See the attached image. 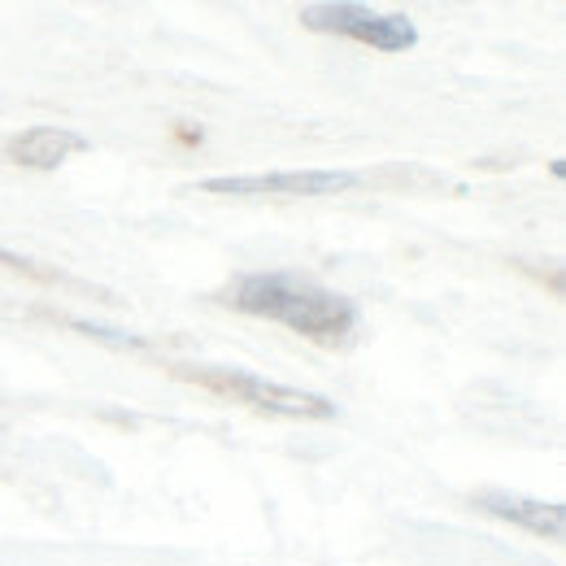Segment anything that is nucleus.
<instances>
[{
    "label": "nucleus",
    "mask_w": 566,
    "mask_h": 566,
    "mask_svg": "<svg viewBox=\"0 0 566 566\" xmlns=\"http://www.w3.org/2000/svg\"><path fill=\"white\" fill-rule=\"evenodd\" d=\"M222 305H231L240 314H253V318H266V323H280L287 332H296L301 340L323 345V349L349 345V336L361 323L357 301L314 280H301L292 271L235 275L222 292Z\"/></svg>",
    "instance_id": "f257e3e1"
},
{
    "label": "nucleus",
    "mask_w": 566,
    "mask_h": 566,
    "mask_svg": "<svg viewBox=\"0 0 566 566\" xmlns=\"http://www.w3.org/2000/svg\"><path fill=\"white\" fill-rule=\"evenodd\" d=\"M179 375L197 388H206L213 397H227L235 406L262 410V415H280V419H314V423H332L340 410L332 397L323 392H305V388H287L275 379H262L253 370L240 366H179Z\"/></svg>",
    "instance_id": "f03ea898"
},
{
    "label": "nucleus",
    "mask_w": 566,
    "mask_h": 566,
    "mask_svg": "<svg viewBox=\"0 0 566 566\" xmlns=\"http://www.w3.org/2000/svg\"><path fill=\"white\" fill-rule=\"evenodd\" d=\"M296 18H301L305 31L340 35V40H354V44L379 49V53H410L419 44V27L406 13H379V9L349 4V0H336V4H301Z\"/></svg>",
    "instance_id": "7ed1b4c3"
},
{
    "label": "nucleus",
    "mask_w": 566,
    "mask_h": 566,
    "mask_svg": "<svg viewBox=\"0 0 566 566\" xmlns=\"http://www.w3.org/2000/svg\"><path fill=\"white\" fill-rule=\"evenodd\" d=\"M361 184L357 170H271V175H218L197 188L210 197H336Z\"/></svg>",
    "instance_id": "20e7f679"
},
{
    "label": "nucleus",
    "mask_w": 566,
    "mask_h": 566,
    "mask_svg": "<svg viewBox=\"0 0 566 566\" xmlns=\"http://www.w3.org/2000/svg\"><path fill=\"white\" fill-rule=\"evenodd\" d=\"M475 510L493 514L501 523H514L541 541H563L566 536V505L563 501H536V496L523 493H505V489H489V493H475Z\"/></svg>",
    "instance_id": "39448f33"
},
{
    "label": "nucleus",
    "mask_w": 566,
    "mask_h": 566,
    "mask_svg": "<svg viewBox=\"0 0 566 566\" xmlns=\"http://www.w3.org/2000/svg\"><path fill=\"white\" fill-rule=\"evenodd\" d=\"M87 148H92V140L74 127H27L22 136L4 144V157L13 166H27V170H57Z\"/></svg>",
    "instance_id": "423d86ee"
},
{
    "label": "nucleus",
    "mask_w": 566,
    "mask_h": 566,
    "mask_svg": "<svg viewBox=\"0 0 566 566\" xmlns=\"http://www.w3.org/2000/svg\"><path fill=\"white\" fill-rule=\"evenodd\" d=\"M0 266H9V271H18V275H31V280H40V283H62L57 271H44V266H35V262L9 253V249H0Z\"/></svg>",
    "instance_id": "0eeeda50"
}]
</instances>
